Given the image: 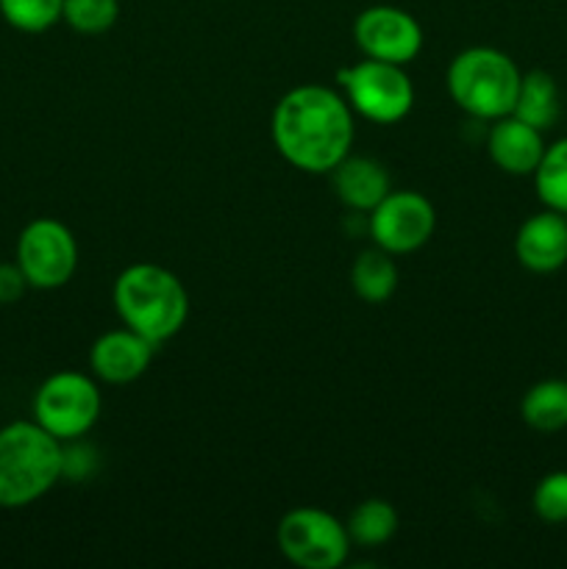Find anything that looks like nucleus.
I'll list each match as a JSON object with an SVG mask.
<instances>
[{"label": "nucleus", "mask_w": 567, "mask_h": 569, "mask_svg": "<svg viewBox=\"0 0 567 569\" xmlns=\"http://www.w3.org/2000/svg\"><path fill=\"white\" fill-rule=\"evenodd\" d=\"M28 281L22 276L20 264L17 261H3L0 264V306H11L26 295Z\"/></svg>", "instance_id": "b1692460"}, {"label": "nucleus", "mask_w": 567, "mask_h": 569, "mask_svg": "<svg viewBox=\"0 0 567 569\" xmlns=\"http://www.w3.org/2000/svg\"><path fill=\"white\" fill-rule=\"evenodd\" d=\"M520 417L531 431L556 433L567 428V381L545 378L534 383L520 400Z\"/></svg>", "instance_id": "dca6fc26"}, {"label": "nucleus", "mask_w": 567, "mask_h": 569, "mask_svg": "<svg viewBox=\"0 0 567 569\" xmlns=\"http://www.w3.org/2000/svg\"><path fill=\"white\" fill-rule=\"evenodd\" d=\"M115 309L122 326L161 345L187 322L189 295L176 272L150 261H137L117 276Z\"/></svg>", "instance_id": "f03ea898"}, {"label": "nucleus", "mask_w": 567, "mask_h": 569, "mask_svg": "<svg viewBox=\"0 0 567 569\" xmlns=\"http://www.w3.org/2000/svg\"><path fill=\"white\" fill-rule=\"evenodd\" d=\"M103 398L98 383L78 370H61L44 378L33 395V420L59 442L83 439L98 422Z\"/></svg>", "instance_id": "39448f33"}, {"label": "nucleus", "mask_w": 567, "mask_h": 569, "mask_svg": "<svg viewBox=\"0 0 567 569\" xmlns=\"http://www.w3.org/2000/svg\"><path fill=\"white\" fill-rule=\"evenodd\" d=\"M339 87L356 114L378 126H395L415 106V87L400 64L365 59L339 72Z\"/></svg>", "instance_id": "423d86ee"}, {"label": "nucleus", "mask_w": 567, "mask_h": 569, "mask_svg": "<svg viewBox=\"0 0 567 569\" xmlns=\"http://www.w3.org/2000/svg\"><path fill=\"white\" fill-rule=\"evenodd\" d=\"M511 114L520 117L528 126L539 128L543 133L548 128H554L561 114V98L559 87H556V78L545 70L523 72Z\"/></svg>", "instance_id": "2eb2a0df"}, {"label": "nucleus", "mask_w": 567, "mask_h": 569, "mask_svg": "<svg viewBox=\"0 0 567 569\" xmlns=\"http://www.w3.org/2000/svg\"><path fill=\"white\" fill-rule=\"evenodd\" d=\"M350 287L365 303H387L398 289V267L381 248L361 250L350 267Z\"/></svg>", "instance_id": "f3484780"}, {"label": "nucleus", "mask_w": 567, "mask_h": 569, "mask_svg": "<svg viewBox=\"0 0 567 569\" xmlns=\"http://www.w3.org/2000/svg\"><path fill=\"white\" fill-rule=\"evenodd\" d=\"M515 256L526 270L548 276L567 264V220L561 211L543 209L531 214L515 237Z\"/></svg>", "instance_id": "f8f14e48"}, {"label": "nucleus", "mask_w": 567, "mask_h": 569, "mask_svg": "<svg viewBox=\"0 0 567 569\" xmlns=\"http://www.w3.org/2000/svg\"><path fill=\"white\" fill-rule=\"evenodd\" d=\"M272 144L298 170L331 172L354 144V109L345 94L320 83H304L272 109Z\"/></svg>", "instance_id": "f257e3e1"}, {"label": "nucleus", "mask_w": 567, "mask_h": 569, "mask_svg": "<svg viewBox=\"0 0 567 569\" xmlns=\"http://www.w3.org/2000/svg\"><path fill=\"white\" fill-rule=\"evenodd\" d=\"M117 17H120V0H64L61 9V20L83 37H100L111 31Z\"/></svg>", "instance_id": "412c9836"}, {"label": "nucleus", "mask_w": 567, "mask_h": 569, "mask_svg": "<svg viewBox=\"0 0 567 569\" xmlns=\"http://www.w3.org/2000/svg\"><path fill=\"white\" fill-rule=\"evenodd\" d=\"M14 261L31 289H59L76 276L78 242L64 222L39 217L17 237Z\"/></svg>", "instance_id": "6e6552de"}, {"label": "nucleus", "mask_w": 567, "mask_h": 569, "mask_svg": "<svg viewBox=\"0 0 567 569\" xmlns=\"http://www.w3.org/2000/svg\"><path fill=\"white\" fill-rule=\"evenodd\" d=\"M534 187L545 209L565 214L567 211V137L556 139L543 153V161L534 170Z\"/></svg>", "instance_id": "6ab92c4d"}, {"label": "nucleus", "mask_w": 567, "mask_h": 569, "mask_svg": "<svg viewBox=\"0 0 567 569\" xmlns=\"http://www.w3.org/2000/svg\"><path fill=\"white\" fill-rule=\"evenodd\" d=\"M156 348L159 345L131 331L128 326L117 328V331H106L103 337L94 339L92 350H89V367L98 381L122 387V383H133L145 376Z\"/></svg>", "instance_id": "9b49d317"}, {"label": "nucleus", "mask_w": 567, "mask_h": 569, "mask_svg": "<svg viewBox=\"0 0 567 569\" xmlns=\"http://www.w3.org/2000/svg\"><path fill=\"white\" fill-rule=\"evenodd\" d=\"M98 467V453L92 445L81 442V439H70L61 442V478L70 481H87Z\"/></svg>", "instance_id": "5701e85b"}, {"label": "nucleus", "mask_w": 567, "mask_h": 569, "mask_svg": "<svg viewBox=\"0 0 567 569\" xmlns=\"http://www.w3.org/2000/svg\"><path fill=\"white\" fill-rule=\"evenodd\" d=\"M545 148L548 144H545L543 131L515 114L493 120V128L487 133L489 159L506 176H534V170L543 161Z\"/></svg>", "instance_id": "ddd939ff"}, {"label": "nucleus", "mask_w": 567, "mask_h": 569, "mask_svg": "<svg viewBox=\"0 0 567 569\" xmlns=\"http://www.w3.org/2000/svg\"><path fill=\"white\" fill-rule=\"evenodd\" d=\"M534 515L539 517L548 526H565L567 522V472L556 470L548 472L545 478H539V483L534 487Z\"/></svg>", "instance_id": "4be33fe9"}, {"label": "nucleus", "mask_w": 567, "mask_h": 569, "mask_svg": "<svg viewBox=\"0 0 567 569\" xmlns=\"http://www.w3.org/2000/svg\"><path fill=\"white\" fill-rule=\"evenodd\" d=\"M334 192L348 209L354 211H372L389 192V172L381 161L370 156H345L331 170Z\"/></svg>", "instance_id": "4468645a"}, {"label": "nucleus", "mask_w": 567, "mask_h": 569, "mask_svg": "<svg viewBox=\"0 0 567 569\" xmlns=\"http://www.w3.org/2000/svg\"><path fill=\"white\" fill-rule=\"evenodd\" d=\"M520 67L498 48H467L448 67V92L461 111L476 120L511 114L520 89Z\"/></svg>", "instance_id": "20e7f679"}, {"label": "nucleus", "mask_w": 567, "mask_h": 569, "mask_svg": "<svg viewBox=\"0 0 567 569\" xmlns=\"http://www.w3.org/2000/svg\"><path fill=\"white\" fill-rule=\"evenodd\" d=\"M278 550L304 569H337L350 553L345 522L322 509H292L281 517L276 531Z\"/></svg>", "instance_id": "0eeeda50"}, {"label": "nucleus", "mask_w": 567, "mask_h": 569, "mask_svg": "<svg viewBox=\"0 0 567 569\" xmlns=\"http://www.w3.org/2000/svg\"><path fill=\"white\" fill-rule=\"evenodd\" d=\"M61 481V442L37 420L0 428V509H26Z\"/></svg>", "instance_id": "7ed1b4c3"}, {"label": "nucleus", "mask_w": 567, "mask_h": 569, "mask_svg": "<svg viewBox=\"0 0 567 569\" xmlns=\"http://www.w3.org/2000/svg\"><path fill=\"white\" fill-rule=\"evenodd\" d=\"M64 0H0V17L22 33H44L61 20Z\"/></svg>", "instance_id": "aec40b11"}, {"label": "nucleus", "mask_w": 567, "mask_h": 569, "mask_svg": "<svg viewBox=\"0 0 567 569\" xmlns=\"http://www.w3.org/2000/svg\"><path fill=\"white\" fill-rule=\"evenodd\" d=\"M354 39L367 59L409 64L422 48V28L398 6H370L354 22Z\"/></svg>", "instance_id": "9d476101"}, {"label": "nucleus", "mask_w": 567, "mask_h": 569, "mask_svg": "<svg viewBox=\"0 0 567 569\" xmlns=\"http://www.w3.org/2000/svg\"><path fill=\"white\" fill-rule=\"evenodd\" d=\"M345 528H348L350 545H359V548H381L398 531V511H395L392 503H387L381 498L361 500L348 515Z\"/></svg>", "instance_id": "a211bd4d"}, {"label": "nucleus", "mask_w": 567, "mask_h": 569, "mask_svg": "<svg viewBox=\"0 0 567 569\" xmlns=\"http://www.w3.org/2000/svg\"><path fill=\"white\" fill-rule=\"evenodd\" d=\"M434 228H437V211L431 200L411 189H392L370 211L372 242L392 256L420 250L434 237Z\"/></svg>", "instance_id": "1a4fd4ad"}]
</instances>
